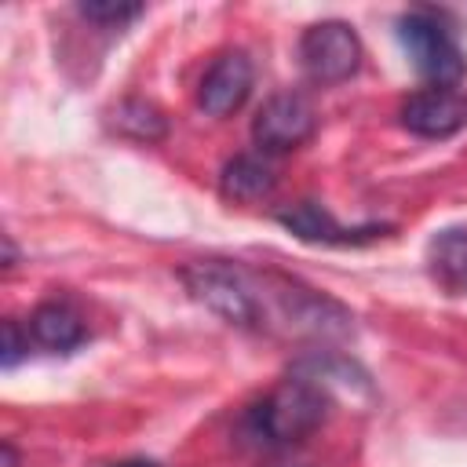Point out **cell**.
Listing matches in <instances>:
<instances>
[{
    "mask_svg": "<svg viewBox=\"0 0 467 467\" xmlns=\"http://www.w3.org/2000/svg\"><path fill=\"white\" fill-rule=\"evenodd\" d=\"M401 124L420 139H449L467 128V95L460 88H420L401 102Z\"/></svg>",
    "mask_w": 467,
    "mask_h": 467,
    "instance_id": "obj_7",
    "label": "cell"
},
{
    "mask_svg": "<svg viewBox=\"0 0 467 467\" xmlns=\"http://www.w3.org/2000/svg\"><path fill=\"white\" fill-rule=\"evenodd\" d=\"M299 58H303V69H306L310 80L339 84V80L358 73V66H361V40L339 18L314 22L303 33V40H299Z\"/></svg>",
    "mask_w": 467,
    "mask_h": 467,
    "instance_id": "obj_4",
    "label": "cell"
},
{
    "mask_svg": "<svg viewBox=\"0 0 467 467\" xmlns=\"http://www.w3.org/2000/svg\"><path fill=\"white\" fill-rule=\"evenodd\" d=\"M18 263V252H15V241L4 234V270H11Z\"/></svg>",
    "mask_w": 467,
    "mask_h": 467,
    "instance_id": "obj_17",
    "label": "cell"
},
{
    "mask_svg": "<svg viewBox=\"0 0 467 467\" xmlns=\"http://www.w3.org/2000/svg\"><path fill=\"white\" fill-rule=\"evenodd\" d=\"M117 467H153V463H142V460H135V463H117Z\"/></svg>",
    "mask_w": 467,
    "mask_h": 467,
    "instance_id": "obj_18",
    "label": "cell"
},
{
    "mask_svg": "<svg viewBox=\"0 0 467 467\" xmlns=\"http://www.w3.org/2000/svg\"><path fill=\"white\" fill-rule=\"evenodd\" d=\"M252 58L244 51H223L208 73L201 77V88H197V106L208 113V117H230L244 106L248 91H252Z\"/></svg>",
    "mask_w": 467,
    "mask_h": 467,
    "instance_id": "obj_8",
    "label": "cell"
},
{
    "mask_svg": "<svg viewBox=\"0 0 467 467\" xmlns=\"http://www.w3.org/2000/svg\"><path fill=\"white\" fill-rule=\"evenodd\" d=\"M431 274L449 292H467V230H441L427 244Z\"/></svg>",
    "mask_w": 467,
    "mask_h": 467,
    "instance_id": "obj_12",
    "label": "cell"
},
{
    "mask_svg": "<svg viewBox=\"0 0 467 467\" xmlns=\"http://www.w3.org/2000/svg\"><path fill=\"white\" fill-rule=\"evenodd\" d=\"M113 128H117L120 135H128V139L157 142V139H164L168 120H164V113H161L153 102H146V99H124V102L113 109Z\"/></svg>",
    "mask_w": 467,
    "mask_h": 467,
    "instance_id": "obj_13",
    "label": "cell"
},
{
    "mask_svg": "<svg viewBox=\"0 0 467 467\" xmlns=\"http://www.w3.org/2000/svg\"><path fill=\"white\" fill-rule=\"evenodd\" d=\"M274 186H277V175H274L270 161H263L255 153H241V157L226 161V168L219 175V193L237 204H255V201L270 197Z\"/></svg>",
    "mask_w": 467,
    "mask_h": 467,
    "instance_id": "obj_10",
    "label": "cell"
},
{
    "mask_svg": "<svg viewBox=\"0 0 467 467\" xmlns=\"http://www.w3.org/2000/svg\"><path fill=\"white\" fill-rule=\"evenodd\" d=\"M266 281H270V296L277 299L285 321L296 332H310V336H347L350 332L354 317L336 299H328L314 288H303L296 281H285V277H266Z\"/></svg>",
    "mask_w": 467,
    "mask_h": 467,
    "instance_id": "obj_5",
    "label": "cell"
},
{
    "mask_svg": "<svg viewBox=\"0 0 467 467\" xmlns=\"http://www.w3.org/2000/svg\"><path fill=\"white\" fill-rule=\"evenodd\" d=\"M186 292L208 306L215 317H223L226 325H237V328H263L266 325V306H263V296L255 288V277L234 263H223V259H197V263H186L179 270Z\"/></svg>",
    "mask_w": 467,
    "mask_h": 467,
    "instance_id": "obj_2",
    "label": "cell"
},
{
    "mask_svg": "<svg viewBox=\"0 0 467 467\" xmlns=\"http://www.w3.org/2000/svg\"><path fill=\"white\" fill-rule=\"evenodd\" d=\"M29 336L47 350H73L84 343V321L66 303H40L29 314Z\"/></svg>",
    "mask_w": 467,
    "mask_h": 467,
    "instance_id": "obj_11",
    "label": "cell"
},
{
    "mask_svg": "<svg viewBox=\"0 0 467 467\" xmlns=\"http://www.w3.org/2000/svg\"><path fill=\"white\" fill-rule=\"evenodd\" d=\"M277 223L296 234L299 241H310V244H368L376 237L387 234V226H339L321 204L314 201H296L292 208H281L277 212Z\"/></svg>",
    "mask_w": 467,
    "mask_h": 467,
    "instance_id": "obj_9",
    "label": "cell"
},
{
    "mask_svg": "<svg viewBox=\"0 0 467 467\" xmlns=\"http://www.w3.org/2000/svg\"><path fill=\"white\" fill-rule=\"evenodd\" d=\"M29 350V328H22L15 317L4 321V354H0V365L4 368H15Z\"/></svg>",
    "mask_w": 467,
    "mask_h": 467,
    "instance_id": "obj_15",
    "label": "cell"
},
{
    "mask_svg": "<svg viewBox=\"0 0 467 467\" xmlns=\"http://www.w3.org/2000/svg\"><path fill=\"white\" fill-rule=\"evenodd\" d=\"M77 11L88 22L102 26V29H120V26H128L142 15V4H131V0H80Z\"/></svg>",
    "mask_w": 467,
    "mask_h": 467,
    "instance_id": "obj_14",
    "label": "cell"
},
{
    "mask_svg": "<svg viewBox=\"0 0 467 467\" xmlns=\"http://www.w3.org/2000/svg\"><path fill=\"white\" fill-rule=\"evenodd\" d=\"M328 405H332V394H325L310 379L292 376L274 394H266L263 401L244 409L241 434L255 449H270V452L292 449V445L306 441L328 420Z\"/></svg>",
    "mask_w": 467,
    "mask_h": 467,
    "instance_id": "obj_1",
    "label": "cell"
},
{
    "mask_svg": "<svg viewBox=\"0 0 467 467\" xmlns=\"http://www.w3.org/2000/svg\"><path fill=\"white\" fill-rule=\"evenodd\" d=\"M398 40L405 55L412 58L416 73L431 80V88H456L467 73V58L460 51V40L441 11L416 7L398 18Z\"/></svg>",
    "mask_w": 467,
    "mask_h": 467,
    "instance_id": "obj_3",
    "label": "cell"
},
{
    "mask_svg": "<svg viewBox=\"0 0 467 467\" xmlns=\"http://www.w3.org/2000/svg\"><path fill=\"white\" fill-rule=\"evenodd\" d=\"M314 106L296 95V91H281L274 99L263 102V109L252 120V139L259 142V150L266 153H285L303 146L314 135Z\"/></svg>",
    "mask_w": 467,
    "mask_h": 467,
    "instance_id": "obj_6",
    "label": "cell"
},
{
    "mask_svg": "<svg viewBox=\"0 0 467 467\" xmlns=\"http://www.w3.org/2000/svg\"><path fill=\"white\" fill-rule=\"evenodd\" d=\"M0 467H18V452H15V445H11V441H4V445H0Z\"/></svg>",
    "mask_w": 467,
    "mask_h": 467,
    "instance_id": "obj_16",
    "label": "cell"
}]
</instances>
